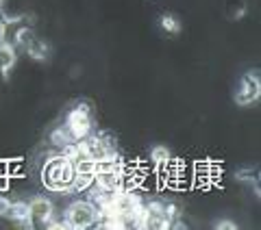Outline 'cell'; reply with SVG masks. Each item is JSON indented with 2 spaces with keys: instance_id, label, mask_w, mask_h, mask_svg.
Wrapping results in <instances>:
<instances>
[{
  "instance_id": "obj_11",
  "label": "cell",
  "mask_w": 261,
  "mask_h": 230,
  "mask_svg": "<svg viewBox=\"0 0 261 230\" xmlns=\"http://www.w3.org/2000/svg\"><path fill=\"white\" fill-rule=\"evenodd\" d=\"M159 26L163 33H168V35H178V33H181V22H178V18L172 13H163L159 18Z\"/></svg>"
},
{
  "instance_id": "obj_18",
  "label": "cell",
  "mask_w": 261,
  "mask_h": 230,
  "mask_svg": "<svg viewBox=\"0 0 261 230\" xmlns=\"http://www.w3.org/2000/svg\"><path fill=\"white\" fill-rule=\"evenodd\" d=\"M7 209H9V198H5V193L0 191V217H5Z\"/></svg>"
},
{
  "instance_id": "obj_20",
  "label": "cell",
  "mask_w": 261,
  "mask_h": 230,
  "mask_svg": "<svg viewBox=\"0 0 261 230\" xmlns=\"http://www.w3.org/2000/svg\"><path fill=\"white\" fill-rule=\"evenodd\" d=\"M0 3H3V0H0Z\"/></svg>"
},
{
  "instance_id": "obj_2",
  "label": "cell",
  "mask_w": 261,
  "mask_h": 230,
  "mask_svg": "<svg viewBox=\"0 0 261 230\" xmlns=\"http://www.w3.org/2000/svg\"><path fill=\"white\" fill-rule=\"evenodd\" d=\"M98 211L89 200H76L72 202L68 211H65V221H68L70 230H85L96 224Z\"/></svg>"
},
{
  "instance_id": "obj_16",
  "label": "cell",
  "mask_w": 261,
  "mask_h": 230,
  "mask_svg": "<svg viewBox=\"0 0 261 230\" xmlns=\"http://www.w3.org/2000/svg\"><path fill=\"white\" fill-rule=\"evenodd\" d=\"M235 178L242 180V183H255V185H259V174H257V169H252V167L240 169L238 174H235Z\"/></svg>"
},
{
  "instance_id": "obj_4",
  "label": "cell",
  "mask_w": 261,
  "mask_h": 230,
  "mask_svg": "<svg viewBox=\"0 0 261 230\" xmlns=\"http://www.w3.org/2000/svg\"><path fill=\"white\" fill-rule=\"evenodd\" d=\"M261 96V80L257 72H248L246 76L240 80V87L235 92V102L240 106H248L252 102H257Z\"/></svg>"
},
{
  "instance_id": "obj_10",
  "label": "cell",
  "mask_w": 261,
  "mask_h": 230,
  "mask_svg": "<svg viewBox=\"0 0 261 230\" xmlns=\"http://www.w3.org/2000/svg\"><path fill=\"white\" fill-rule=\"evenodd\" d=\"M18 59V52H15V46L9 44H0V83L5 80V76L9 74V70L15 65Z\"/></svg>"
},
{
  "instance_id": "obj_13",
  "label": "cell",
  "mask_w": 261,
  "mask_h": 230,
  "mask_svg": "<svg viewBox=\"0 0 261 230\" xmlns=\"http://www.w3.org/2000/svg\"><path fill=\"white\" fill-rule=\"evenodd\" d=\"M150 161H152L157 167L168 165V163H170V152H168V148H166V146H154L152 150H150Z\"/></svg>"
},
{
  "instance_id": "obj_14",
  "label": "cell",
  "mask_w": 261,
  "mask_h": 230,
  "mask_svg": "<svg viewBox=\"0 0 261 230\" xmlns=\"http://www.w3.org/2000/svg\"><path fill=\"white\" fill-rule=\"evenodd\" d=\"M246 13V3L244 0H226V15L231 20H240Z\"/></svg>"
},
{
  "instance_id": "obj_12",
  "label": "cell",
  "mask_w": 261,
  "mask_h": 230,
  "mask_svg": "<svg viewBox=\"0 0 261 230\" xmlns=\"http://www.w3.org/2000/svg\"><path fill=\"white\" fill-rule=\"evenodd\" d=\"M72 167H74V174H92V176H96V163L89 157L72 161Z\"/></svg>"
},
{
  "instance_id": "obj_6",
  "label": "cell",
  "mask_w": 261,
  "mask_h": 230,
  "mask_svg": "<svg viewBox=\"0 0 261 230\" xmlns=\"http://www.w3.org/2000/svg\"><path fill=\"white\" fill-rule=\"evenodd\" d=\"M18 46L31 56V59H35V61H48V56H50V50H48V46L42 42V39H37L35 33H33L31 28H24V31L20 33Z\"/></svg>"
},
{
  "instance_id": "obj_8",
  "label": "cell",
  "mask_w": 261,
  "mask_h": 230,
  "mask_svg": "<svg viewBox=\"0 0 261 230\" xmlns=\"http://www.w3.org/2000/svg\"><path fill=\"white\" fill-rule=\"evenodd\" d=\"M5 217L15 221L20 228H27V230L35 228V224H33L29 217V202H9V209H7Z\"/></svg>"
},
{
  "instance_id": "obj_3",
  "label": "cell",
  "mask_w": 261,
  "mask_h": 230,
  "mask_svg": "<svg viewBox=\"0 0 261 230\" xmlns=\"http://www.w3.org/2000/svg\"><path fill=\"white\" fill-rule=\"evenodd\" d=\"M65 126L70 128V133L74 135V139H85L87 135H92L94 122H92V109L85 102H79L76 106H72V111L65 118Z\"/></svg>"
},
{
  "instance_id": "obj_19",
  "label": "cell",
  "mask_w": 261,
  "mask_h": 230,
  "mask_svg": "<svg viewBox=\"0 0 261 230\" xmlns=\"http://www.w3.org/2000/svg\"><path fill=\"white\" fill-rule=\"evenodd\" d=\"M0 176H7V161H0Z\"/></svg>"
},
{
  "instance_id": "obj_15",
  "label": "cell",
  "mask_w": 261,
  "mask_h": 230,
  "mask_svg": "<svg viewBox=\"0 0 261 230\" xmlns=\"http://www.w3.org/2000/svg\"><path fill=\"white\" fill-rule=\"evenodd\" d=\"M94 185V176L92 174H76L74 183H72V191H85Z\"/></svg>"
},
{
  "instance_id": "obj_5",
  "label": "cell",
  "mask_w": 261,
  "mask_h": 230,
  "mask_svg": "<svg viewBox=\"0 0 261 230\" xmlns=\"http://www.w3.org/2000/svg\"><path fill=\"white\" fill-rule=\"evenodd\" d=\"M31 18L29 15H18V18H5L0 22V44L18 46V37L24 28H31Z\"/></svg>"
},
{
  "instance_id": "obj_7",
  "label": "cell",
  "mask_w": 261,
  "mask_h": 230,
  "mask_svg": "<svg viewBox=\"0 0 261 230\" xmlns=\"http://www.w3.org/2000/svg\"><path fill=\"white\" fill-rule=\"evenodd\" d=\"M29 217L35 224V228L37 226L44 228L46 221L55 217V204L48 198H35L33 202H29Z\"/></svg>"
},
{
  "instance_id": "obj_9",
  "label": "cell",
  "mask_w": 261,
  "mask_h": 230,
  "mask_svg": "<svg viewBox=\"0 0 261 230\" xmlns=\"http://www.w3.org/2000/svg\"><path fill=\"white\" fill-rule=\"evenodd\" d=\"M48 141H50V146L55 148V150H59V152H63L68 146H72L76 141L74 139V135L70 133V128L68 126H57V128H53L50 130V135H48Z\"/></svg>"
},
{
  "instance_id": "obj_17",
  "label": "cell",
  "mask_w": 261,
  "mask_h": 230,
  "mask_svg": "<svg viewBox=\"0 0 261 230\" xmlns=\"http://www.w3.org/2000/svg\"><path fill=\"white\" fill-rule=\"evenodd\" d=\"M214 228L216 230H235V228H238V224H235V221H228V219H218L214 224Z\"/></svg>"
},
{
  "instance_id": "obj_1",
  "label": "cell",
  "mask_w": 261,
  "mask_h": 230,
  "mask_svg": "<svg viewBox=\"0 0 261 230\" xmlns=\"http://www.w3.org/2000/svg\"><path fill=\"white\" fill-rule=\"evenodd\" d=\"M74 167L65 154H53L48 157L42 167V183L53 193H70L74 183Z\"/></svg>"
}]
</instances>
